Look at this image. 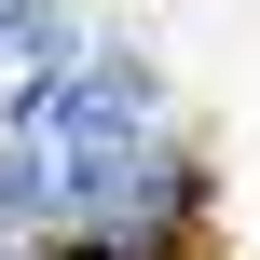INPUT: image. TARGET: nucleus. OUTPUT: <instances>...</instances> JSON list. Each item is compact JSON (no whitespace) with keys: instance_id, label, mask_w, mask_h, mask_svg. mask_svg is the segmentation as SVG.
Instances as JSON below:
<instances>
[{"instance_id":"nucleus-1","label":"nucleus","mask_w":260,"mask_h":260,"mask_svg":"<svg viewBox=\"0 0 260 260\" xmlns=\"http://www.w3.org/2000/svg\"><path fill=\"white\" fill-rule=\"evenodd\" d=\"M151 260H219V219H206V178H178V206H165Z\"/></svg>"}]
</instances>
